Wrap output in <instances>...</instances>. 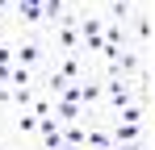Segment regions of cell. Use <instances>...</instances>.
I'll use <instances>...</instances> for the list:
<instances>
[{
    "label": "cell",
    "mask_w": 155,
    "mask_h": 150,
    "mask_svg": "<svg viewBox=\"0 0 155 150\" xmlns=\"http://www.w3.org/2000/svg\"><path fill=\"white\" fill-rule=\"evenodd\" d=\"M59 150H84V146H71V142H63V146H59Z\"/></svg>",
    "instance_id": "14"
},
{
    "label": "cell",
    "mask_w": 155,
    "mask_h": 150,
    "mask_svg": "<svg viewBox=\"0 0 155 150\" xmlns=\"http://www.w3.org/2000/svg\"><path fill=\"white\" fill-rule=\"evenodd\" d=\"M13 88H34V71L29 67H13Z\"/></svg>",
    "instance_id": "12"
},
{
    "label": "cell",
    "mask_w": 155,
    "mask_h": 150,
    "mask_svg": "<svg viewBox=\"0 0 155 150\" xmlns=\"http://www.w3.org/2000/svg\"><path fill=\"white\" fill-rule=\"evenodd\" d=\"M0 13H13V4H4V0H0Z\"/></svg>",
    "instance_id": "15"
},
{
    "label": "cell",
    "mask_w": 155,
    "mask_h": 150,
    "mask_svg": "<svg viewBox=\"0 0 155 150\" xmlns=\"http://www.w3.org/2000/svg\"><path fill=\"white\" fill-rule=\"evenodd\" d=\"M101 79H105V75H101ZM138 100H143L138 83H130V79H105V113H109V117H117L122 108L138 104Z\"/></svg>",
    "instance_id": "1"
},
{
    "label": "cell",
    "mask_w": 155,
    "mask_h": 150,
    "mask_svg": "<svg viewBox=\"0 0 155 150\" xmlns=\"http://www.w3.org/2000/svg\"><path fill=\"white\" fill-rule=\"evenodd\" d=\"M0 150H4V142H0Z\"/></svg>",
    "instance_id": "16"
},
{
    "label": "cell",
    "mask_w": 155,
    "mask_h": 150,
    "mask_svg": "<svg viewBox=\"0 0 155 150\" xmlns=\"http://www.w3.org/2000/svg\"><path fill=\"white\" fill-rule=\"evenodd\" d=\"M134 8H138V4H130V0H109V4H105V21L109 25H130Z\"/></svg>",
    "instance_id": "6"
},
{
    "label": "cell",
    "mask_w": 155,
    "mask_h": 150,
    "mask_svg": "<svg viewBox=\"0 0 155 150\" xmlns=\"http://www.w3.org/2000/svg\"><path fill=\"white\" fill-rule=\"evenodd\" d=\"M109 133H113V142H143V125H122V121H113Z\"/></svg>",
    "instance_id": "9"
},
{
    "label": "cell",
    "mask_w": 155,
    "mask_h": 150,
    "mask_svg": "<svg viewBox=\"0 0 155 150\" xmlns=\"http://www.w3.org/2000/svg\"><path fill=\"white\" fill-rule=\"evenodd\" d=\"M109 121H122V125H143V121H147V100H138V104L122 108V113H117V117H109Z\"/></svg>",
    "instance_id": "7"
},
{
    "label": "cell",
    "mask_w": 155,
    "mask_h": 150,
    "mask_svg": "<svg viewBox=\"0 0 155 150\" xmlns=\"http://www.w3.org/2000/svg\"><path fill=\"white\" fill-rule=\"evenodd\" d=\"M46 54H51V42L46 38H21L17 42V67H29V71H38V63H46Z\"/></svg>",
    "instance_id": "2"
},
{
    "label": "cell",
    "mask_w": 155,
    "mask_h": 150,
    "mask_svg": "<svg viewBox=\"0 0 155 150\" xmlns=\"http://www.w3.org/2000/svg\"><path fill=\"white\" fill-rule=\"evenodd\" d=\"M13 13H17V25H38V21H46L42 0H17V4H13Z\"/></svg>",
    "instance_id": "5"
},
{
    "label": "cell",
    "mask_w": 155,
    "mask_h": 150,
    "mask_svg": "<svg viewBox=\"0 0 155 150\" xmlns=\"http://www.w3.org/2000/svg\"><path fill=\"white\" fill-rule=\"evenodd\" d=\"M34 104H38L34 88H13V108L17 113H34Z\"/></svg>",
    "instance_id": "10"
},
{
    "label": "cell",
    "mask_w": 155,
    "mask_h": 150,
    "mask_svg": "<svg viewBox=\"0 0 155 150\" xmlns=\"http://www.w3.org/2000/svg\"><path fill=\"white\" fill-rule=\"evenodd\" d=\"M113 150H151V146H147V138H143V142H113Z\"/></svg>",
    "instance_id": "13"
},
{
    "label": "cell",
    "mask_w": 155,
    "mask_h": 150,
    "mask_svg": "<svg viewBox=\"0 0 155 150\" xmlns=\"http://www.w3.org/2000/svg\"><path fill=\"white\" fill-rule=\"evenodd\" d=\"M84 150H113V133L109 129H88V138H84Z\"/></svg>",
    "instance_id": "8"
},
{
    "label": "cell",
    "mask_w": 155,
    "mask_h": 150,
    "mask_svg": "<svg viewBox=\"0 0 155 150\" xmlns=\"http://www.w3.org/2000/svg\"><path fill=\"white\" fill-rule=\"evenodd\" d=\"M17 133H21V138H29V133H38V117H34V113H17Z\"/></svg>",
    "instance_id": "11"
},
{
    "label": "cell",
    "mask_w": 155,
    "mask_h": 150,
    "mask_svg": "<svg viewBox=\"0 0 155 150\" xmlns=\"http://www.w3.org/2000/svg\"><path fill=\"white\" fill-rule=\"evenodd\" d=\"M54 71L63 75V79H71V83H84V79H88V71H84V54H59Z\"/></svg>",
    "instance_id": "4"
},
{
    "label": "cell",
    "mask_w": 155,
    "mask_h": 150,
    "mask_svg": "<svg viewBox=\"0 0 155 150\" xmlns=\"http://www.w3.org/2000/svg\"><path fill=\"white\" fill-rule=\"evenodd\" d=\"M130 25H134V46L147 54V50L155 46V4H151V8H134Z\"/></svg>",
    "instance_id": "3"
}]
</instances>
